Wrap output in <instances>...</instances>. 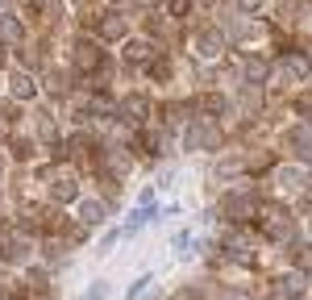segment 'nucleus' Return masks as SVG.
Segmentation results:
<instances>
[{
    "mask_svg": "<svg viewBox=\"0 0 312 300\" xmlns=\"http://www.w3.org/2000/svg\"><path fill=\"white\" fill-rule=\"evenodd\" d=\"M146 284H150V275H142V280H137V284H134V288H129V296H125V300H137V292H142V288H146Z\"/></svg>",
    "mask_w": 312,
    "mask_h": 300,
    "instance_id": "obj_1",
    "label": "nucleus"
},
{
    "mask_svg": "<svg viewBox=\"0 0 312 300\" xmlns=\"http://www.w3.org/2000/svg\"><path fill=\"white\" fill-rule=\"evenodd\" d=\"M104 292H108V288H104V284H100V288H92V292H88V296H83V300H104Z\"/></svg>",
    "mask_w": 312,
    "mask_h": 300,
    "instance_id": "obj_2",
    "label": "nucleus"
}]
</instances>
